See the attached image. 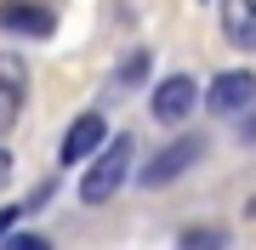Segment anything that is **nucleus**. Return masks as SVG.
<instances>
[{"label":"nucleus","mask_w":256,"mask_h":250,"mask_svg":"<svg viewBox=\"0 0 256 250\" xmlns=\"http://www.w3.org/2000/svg\"><path fill=\"white\" fill-rule=\"evenodd\" d=\"M131 159H137V137H131V131L108 137L92 159H86V176H80V205H108L120 188H126Z\"/></svg>","instance_id":"f257e3e1"},{"label":"nucleus","mask_w":256,"mask_h":250,"mask_svg":"<svg viewBox=\"0 0 256 250\" xmlns=\"http://www.w3.org/2000/svg\"><path fill=\"white\" fill-rule=\"evenodd\" d=\"M250 102H256V74L250 68H228V74H216L210 91H205V108L216 114V120H239V114H250Z\"/></svg>","instance_id":"f03ea898"},{"label":"nucleus","mask_w":256,"mask_h":250,"mask_svg":"<svg viewBox=\"0 0 256 250\" xmlns=\"http://www.w3.org/2000/svg\"><path fill=\"white\" fill-rule=\"evenodd\" d=\"M200 154H205V142H200V137H176L171 148H160V154L137 171V182H142V188H165V182H176L182 171L200 165Z\"/></svg>","instance_id":"7ed1b4c3"},{"label":"nucleus","mask_w":256,"mask_h":250,"mask_svg":"<svg viewBox=\"0 0 256 250\" xmlns=\"http://www.w3.org/2000/svg\"><path fill=\"white\" fill-rule=\"evenodd\" d=\"M154 120L160 125H182L194 108H200V85H194V74H165L160 85H154Z\"/></svg>","instance_id":"20e7f679"},{"label":"nucleus","mask_w":256,"mask_h":250,"mask_svg":"<svg viewBox=\"0 0 256 250\" xmlns=\"http://www.w3.org/2000/svg\"><path fill=\"white\" fill-rule=\"evenodd\" d=\"M0 28L18 40H46L57 28V11L40 6V0H0Z\"/></svg>","instance_id":"39448f33"},{"label":"nucleus","mask_w":256,"mask_h":250,"mask_svg":"<svg viewBox=\"0 0 256 250\" xmlns=\"http://www.w3.org/2000/svg\"><path fill=\"white\" fill-rule=\"evenodd\" d=\"M102 142H108V125H102V114L92 108V114H80L68 131H63V148H57V165H86Z\"/></svg>","instance_id":"423d86ee"},{"label":"nucleus","mask_w":256,"mask_h":250,"mask_svg":"<svg viewBox=\"0 0 256 250\" xmlns=\"http://www.w3.org/2000/svg\"><path fill=\"white\" fill-rule=\"evenodd\" d=\"M23 102H28V68H23V57H6V51H0V131L18 125Z\"/></svg>","instance_id":"0eeeda50"},{"label":"nucleus","mask_w":256,"mask_h":250,"mask_svg":"<svg viewBox=\"0 0 256 250\" xmlns=\"http://www.w3.org/2000/svg\"><path fill=\"white\" fill-rule=\"evenodd\" d=\"M216 17H222V34H228V46L256 51V0H222Z\"/></svg>","instance_id":"6e6552de"},{"label":"nucleus","mask_w":256,"mask_h":250,"mask_svg":"<svg viewBox=\"0 0 256 250\" xmlns=\"http://www.w3.org/2000/svg\"><path fill=\"white\" fill-rule=\"evenodd\" d=\"M176 250H228V233L222 228H182L176 233Z\"/></svg>","instance_id":"1a4fd4ad"},{"label":"nucleus","mask_w":256,"mask_h":250,"mask_svg":"<svg viewBox=\"0 0 256 250\" xmlns=\"http://www.w3.org/2000/svg\"><path fill=\"white\" fill-rule=\"evenodd\" d=\"M137 80H148V51H131L114 74V85H137Z\"/></svg>","instance_id":"9d476101"},{"label":"nucleus","mask_w":256,"mask_h":250,"mask_svg":"<svg viewBox=\"0 0 256 250\" xmlns=\"http://www.w3.org/2000/svg\"><path fill=\"white\" fill-rule=\"evenodd\" d=\"M6 250H52L46 233H23V228H12L6 233Z\"/></svg>","instance_id":"9b49d317"},{"label":"nucleus","mask_w":256,"mask_h":250,"mask_svg":"<svg viewBox=\"0 0 256 250\" xmlns=\"http://www.w3.org/2000/svg\"><path fill=\"white\" fill-rule=\"evenodd\" d=\"M18 222H23V205H0V239H6Z\"/></svg>","instance_id":"f8f14e48"},{"label":"nucleus","mask_w":256,"mask_h":250,"mask_svg":"<svg viewBox=\"0 0 256 250\" xmlns=\"http://www.w3.org/2000/svg\"><path fill=\"white\" fill-rule=\"evenodd\" d=\"M6 182H12V154L0 148V194H6Z\"/></svg>","instance_id":"ddd939ff"},{"label":"nucleus","mask_w":256,"mask_h":250,"mask_svg":"<svg viewBox=\"0 0 256 250\" xmlns=\"http://www.w3.org/2000/svg\"><path fill=\"white\" fill-rule=\"evenodd\" d=\"M245 142H256V114H250V120H245Z\"/></svg>","instance_id":"4468645a"}]
</instances>
